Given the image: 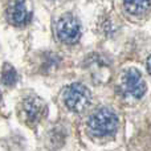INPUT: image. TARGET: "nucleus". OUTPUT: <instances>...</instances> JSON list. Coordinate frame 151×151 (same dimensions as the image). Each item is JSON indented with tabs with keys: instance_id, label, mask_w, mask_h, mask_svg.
Returning <instances> with one entry per match:
<instances>
[{
	"instance_id": "f257e3e1",
	"label": "nucleus",
	"mask_w": 151,
	"mask_h": 151,
	"mask_svg": "<svg viewBox=\"0 0 151 151\" xmlns=\"http://www.w3.org/2000/svg\"><path fill=\"white\" fill-rule=\"evenodd\" d=\"M119 126L118 115L109 107H101L96 110L88 119V130L93 137L105 138L115 134Z\"/></svg>"
},
{
	"instance_id": "f03ea898",
	"label": "nucleus",
	"mask_w": 151,
	"mask_h": 151,
	"mask_svg": "<svg viewBox=\"0 0 151 151\" xmlns=\"http://www.w3.org/2000/svg\"><path fill=\"white\" fill-rule=\"evenodd\" d=\"M118 91L127 99H141L146 93V82L141 72L135 68L123 72L118 83Z\"/></svg>"
},
{
	"instance_id": "7ed1b4c3",
	"label": "nucleus",
	"mask_w": 151,
	"mask_h": 151,
	"mask_svg": "<svg viewBox=\"0 0 151 151\" xmlns=\"http://www.w3.org/2000/svg\"><path fill=\"white\" fill-rule=\"evenodd\" d=\"M63 101L70 111L81 113L90 106L91 94L85 85L74 82L63 90Z\"/></svg>"
},
{
	"instance_id": "20e7f679",
	"label": "nucleus",
	"mask_w": 151,
	"mask_h": 151,
	"mask_svg": "<svg viewBox=\"0 0 151 151\" xmlns=\"http://www.w3.org/2000/svg\"><path fill=\"white\" fill-rule=\"evenodd\" d=\"M55 32L57 39L64 44H76L81 37V24L70 13H65L56 21Z\"/></svg>"
},
{
	"instance_id": "39448f33",
	"label": "nucleus",
	"mask_w": 151,
	"mask_h": 151,
	"mask_svg": "<svg viewBox=\"0 0 151 151\" xmlns=\"http://www.w3.org/2000/svg\"><path fill=\"white\" fill-rule=\"evenodd\" d=\"M33 8L29 0H12L7 7V19L15 27H25L31 23Z\"/></svg>"
},
{
	"instance_id": "423d86ee",
	"label": "nucleus",
	"mask_w": 151,
	"mask_h": 151,
	"mask_svg": "<svg viewBox=\"0 0 151 151\" xmlns=\"http://www.w3.org/2000/svg\"><path fill=\"white\" fill-rule=\"evenodd\" d=\"M45 104L36 96H29L23 101L21 111H23L24 119L29 125H36L45 114Z\"/></svg>"
},
{
	"instance_id": "0eeeda50",
	"label": "nucleus",
	"mask_w": 151,
	"mask_h": 151,
	"mask_svg": "<svg viewBox=\"0 0 151 151\" xmlns=\"http://www.w3.org/2000/svg\"><path fill=\"white\" fill-rule=\"evenodd\" d=\"M123 5L130 15L142 16L150 9L151 0H123Z\"/></svg>"
},
{
	"instance_id": "6e6552de",
	"label": "nucleus",
	"mask_w": 151,
	"mask_h": 151,
	"mask_svg": "<svg viewBox=\"0 0 151 151\" xmlns=\"http://www.w3.org/2000/svg\"><path fill=\"white\" fill-rule=\"evenodd\" d=\"M17 73L16 70L12 68L11 65H5L4 66V70H3V74H1V81L4 85L7 86H12L17 82Z\"/></svg>"
},
{
	"instance_id": "1a4fd4ad",
	"label": "nucleus",
	"mask_w": 151,
	"mask_h": 151,
	"mask_svg": "<svg viewBox=\"0 0 151 151\" xmlns=\"http://www.w3.org/2000/svg\"><path fill=\"white\" fill-rule=\"evenodd\" d=\"M42 64H44V70H49L52 68H56L58 64V57H56L53 53H49L44 58H42Z\"/></svg>"
},
{
	"instance_id": "9d476101",
	"label": "nucleus",
	"mask_w": 151,
	"mask_h": 151,
	"mask_svg": "<svg viewBox=\"0 0 151 151\" xmlns=\"http://www.w3.org/2000/svg\"><path fill=\"white\" fill-rule=\"evenodd\" d=\"M147 70H149V73L151 74V56L149 57V60H147Z\"/></svg>"
},
{
	"instance_id": "9b49d317",
	"label": "nucleus",
	"mask_w": 151,
	"mask_h": 151,
	"mask_svg": "<svg viewBox=\"0 0 151 151\" xmlns=\"http://www.w3.org/2000/svg\"><path fill=\"white\" fill-rule=\"evenodd\" d=\"M0 99H1V93H0Z\"/></svg>"
}]
</instances>
